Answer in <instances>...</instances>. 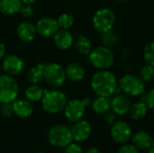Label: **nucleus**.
<instances>
[{
    "label": "nucleus",
    "mask_w": 154,
    "mask_h": 153,
    "mask_svg": "<svg viewBox=\"0 0 154 153\" xmlns=\"http://www.w3.org/2000/svg\"><path fill=\"white\" fill-rule=\"evenodd\" d=\"M132 128L125 121H116L111 127V137L119 144H125L132 138Z\"/></svg>",
    "instance_id": "nucleus-10"
},
{
    "label": "nucleus",
    "mask_w": 154,
    "mask_h": 153,
    "mask_svg": "<svg viewBox=\"0 0 154 153\" xmlns=\"http://www.w3.org/2000/svg\"><path fill=\"white\" fill-rule=\"evenodd\" d=\"M19 13L20 14L24 17V18H28L30 16L32 15L33 14V9H32V5H29V4H22L21 5V8L19 10Z\"/></svg>",
    "instance_id": "nucleus-31"
},
{
    "label": "nucleus",
    "mask_w": 154,
    "mask_h": 153,
    "mask_svg": "<svg viewBox=\"0 0 154 153\" xmlns=\"http://www.w3.org/2000/svg\"><path fill=\"white\" fill-rule=\"evenodd\" d=\"M86 153H102L100 151V150L99 149H97V148H96V147H92V148H90V149H88Z\"/></svg>",
    "instance_id": "nucleus-37"
},
{
    "label": "nucleus",
    "mask_w": 154,
    "mask_h": 153,
    "mask_svg": "<svg viewBox=\"0 0 154 153\" xmlns=\"http://www.w3.org/2000/svg\"><path fill=\"white\" fill-rule=\"evenodd\" d=\"M88 60L99 70L108 69L115 62V55L110 48L101 45L92 49L88 54Z\"/></svg>",
    "instance_id": "nucleus-3"
},
{
    "label": "nucleus",
    "mask_w": 154,
    "mask_h": 153,
    "mask_svg": "<svg viewBox=\"0 0 154 153\" xmlns=\"http://www.w3.org/2000/svg\"><path fill=\"white\" fill-rule=\"evenodd\" d=\"M74 47L76 50L82 55H88L92 50V42L86 35H79L74 41Z\"/></svg>",
    "instance_id": "nucleus-22"
},
{
    "label": "nucleus",
    "mask_w": 154,
    "mask_h": 153,
    "mask_svg": "<svg viewBox=\"0 0 154 153\" xmlns=\"http://www.w3.org/2000/svg\"><path fill=\"white\" fill-rule=\"evenodd\" d=\"M91 104H92V108L94 112L99 115H104L106 112L111 110L110 97L97 96V97Z\"/></svg>",
    "instance_id": "nucleus-23"
},
{
    "label": "nucleus",
    "mask_w": 154,
    "mask_h": 153,
    "mask_svg": "<svg viewBox=\"0 0 154 153\" xmlns=\"http://www.w3.org/2000/svg\"><path fill=\"white\" fill-rule=\"evenodd\" d=\"M22 0H0V13L5 15H13L19 13Z\"/></svg>",
    "instance_id": "nucleus-20"
},
{
    "label": "nucleus",
    "mask_w": 154,
    "mask_h": 153,
    "mask_svg": "<svg viewBox=\"0 0 154 153\" xmlns=\"http://www.w3.org/2000/svg\"><path fill=\"white\" fill-rule=\"evenodd\" d=\"M0 21H1V19H0Z\"/></svg>",
    "instance_id": "nucleus-44"
},
{
    "label": "nucleus",
    "mask_w": 154,
    "mask_h": 153,
    "mask_svg": "<svg viewBox=\"0 0 154 153\" xmlns=\"http://www.w3.org/2000/svg\"><path fill=\"white\" fill-rule=\"evenodd\" d=\"M14 114L21 118L30 117L33 113V107L27 99H15L13 102Z\"/></svg>",
    "instance_id": "nucleus-18"
},
{
    "label": "nucleus",
    "mask_w": 154,
    "mask_h": 153,
    "mask_svg": "<svg viewBox=\"0 0 154 153\" xmlns=\"http://www.w3.org/2000/svg\"><path fill=\"white\" fill-rule=\"evenodd\" d=\"M133 144L139 151H146L152 146V138L145 131H139L132 136Z\"/></svg>",
    "instance_id": "nucleus-19"
},
{
    "label": "nucleus",
    "mask_w": 154,
    "mask_h": 153,
    "mask_svg": "<svg viewBox=\"0 0 154 153\" xmlns=\"http://www.w3.org/2000/svg\"><path fill=\"white\" fill-rule=\"evenodd\" d=\"M86 105L83 100L75 98L68 101L65 108H64V115L68 121L71 123H76L81 120L85 115Z\"/></svg>",
    "instance_id": "nucleus-9"
},
{
    "label": "nucleus",
    "mask_w": 154,
    "mask_h": 153,
    "mask_svg": "<svg viewBox=\"0 0 154 153\" xmlns=\"http://www.w3.org/2000/svg\"><path fill=\"white\" fill-rule=\"evenodd\" d=\"M116 1H119V2H125V1H127V0H116Z\"/></svg>",
    "instance_id": "nucleus-40"
},
{
    "label": "nucleus",
    "mask_w": 154,
    "mask_h": 153,
    "mask_svg": "<svg viewBox=\"0 0 154 153\" xmlns=\"http://www.w3.org/2000/svg\"><path fill=\"white\" fill-rule=\"evenodd\" d=\"M1 69H2V66H1V64H0V72H1Z\"/></svg>",
    "instance_id": "nucleus-42"
},
{
    "label": "nucleus",
    "mask_w": 154,
    "mask_h": 153,
    "mask_svg": "<svg viewBox=\"0 0 154 153\" xmlns=\"http://www.w3.org/2000/svg\"><path fill=\"white\" fill-rule=\"evenodd\" d=\"M36 1H38V0H22V2H23V4H29V5L33 4V3H35Z\"/></svg>",
    "instance_id": "nucleus-38"
},
{
    "label": "nucleus",
    "mask_w": 154,
    "mask_h": 153,
    "mask_svg": "<svg viewBox=\"0 0 154 153\" xmlns=\"http://www.w3.org/2000/svg\"><path fill=\"white\" fill-rule=\"evenodd\" d=\"M118 41H119V36L112 30L102 33L101 42H102V45H104L106 47L111 48V47L115 46L118 42Z\"/></svg>",
    "instance_id": "nucleus-26"
},
{
    "label": "nucleus",
    "mask_w": 154,
    "mask_h": 153,
    "mask_svg": "<svg viewBox=\"0 0 154 153\" xmlns=\"http://www.w3.org/2000/svg\"><path fill=\"white\" fill-rule=\"evenodd\" d=\"M70 130H71L73 141H76L78 142H82L87 141L90 137L92 132L91 124L88 121L82 119L74 123Z\"/></svg>",
    "instance_id": "nucleus-13"
},
{
    "label": "nucleus",
    "mask_w": 154,
    "mask_h": 153,
    "mask_svg": "<svg viewBox=\"0 0 154 153\" xmlns=\"http://www.w3.org/2000/svg\"><path fill=\"white\" fill-rule=\"evenodd\" d=\"M146 105L150 109L154 110V88L151 89L147 94H146V100H145Z\"/></svg>",
    "instance_id": "nucleus-34"
},
{
    "label": "nucleus",
    "mask_w": 154,
    "mask_h": 153,
    "mask_svg": "<svg viewBox=\"0 0 154 153\" xmlns=\"http://www.w3.org/2000/svg\"><path fill=\"white\" fill-rule=\"evenodd\" d=\"M148 106L146 105L145 102H136L131 106V108L129 110V115L130 117L134 120H141L143 119L148 113Z\"/></svg>",
    "instance_id": "nucleus-24"
},
{
    "label": "nucleus",
    "mask_w": 154,
    "mask_h": 153,
    "mask_svg": "<svg viewBox=\"0 0 154 153\" xmlns=\"http://www.w3.org/2000/svg\"><path fill=\"white\" fill-rule=\"evenodd\" d=\"M104 119L108 124L112 125L116 122V115L113 111L112 112L108 111L106 114H104Z\"/></svg>",
    "instance_id": "nucleus-35"
},
{
    "label": "nucleus",
    "mask_w": 154,
    "mask_h": 153,
    "mask_svg": "<svg viewBox=\"0 0 154 153\" xmlns=\"http://www.w3.org/2000/svg\"><path fill=\"white\" fill-rule=\"evenodd\" d=\"M47 139L51 145L59 148H65L73 142L71 130L64 124H55L47 133Z\"/></svg>",
    "instance_id": "nucleus-4"
},
{
    "label": "nucleus",
    "mask_w": 154,
    "mask_h": 153,
    "mask_svg": "<svg viewBox=\"0 0 154 153\" xmlns=\"http://www.w3.org/2000/svg\"><path fill=\"white\" fill-rule=\"evenodd\" d=\"M37 153H42V152H37Z\"/></svg>",
    "instance_id": "nucleus-43"
},
{
    "label": "nucleus",
    "mask_w": 154,
    "mask_h": 153,
    "mask_svg": "<svg viewBox=\"0 0 154 153\" xmlns=\"http://www.w3.org/2000/svg\"><path fill=\"white\" fill-rule=\"evenodd\" d=\"M43 78L50 87L54 88L60 87L65 84L67 79L65 69L63 66L56 62L46 64L43 72Z\"/></svg>",
    "instance_id": "nucleus-7"
},
{
    "label": "nucleus",
    "mask_w": 154,
    "mask_h": 153,
    "mask_svg": "<svg viewBox=\"0 0 154 153\" xmlns=\"http://www.w3.org/2000/svg\"><path fill=\"white\" fill-rule=\"evenodd\" d=\"M16 33L18 38L24 41V42H30L32 41L37 35L36 27L33 23L30 22H22L16 29Z\"/></svg>",
    "instance_id": "nucleus-15"
},
{
    "label": "nucleus",
    "mask_w": 154,
    "mask_h": 153,
    "mask_svg": "<svg viewBox=\"0 0 154 153\" xmlns=\"http://www.w3.org/2000/svg\"><path fill=\"white\" fill-rule=\"evenodd\" d=\"M132 103L127 96L116 95L111 99V110L116 115H124L129 113Z\"/></svg>",
    "instance_id": "nucleus-14"
},
{
    "label": "nucleus",
    "mask_w": 154,
    "mask_h": 153,
    "mask_svg": "<svg viewBox=\"0 0 154 153\" xmlns=\"http://www.w3.org/2000/svg\"><path fill=\"white\" fill-rule=\"evenodd\" d=\"M65 71H66L67 78H69L70 81L75 83L81 82L86 76V70L84 67L78 62L69 63L66 67Z\"/></svg>",
    "instance_id": "nucleus-17"
},
{
    "label": "nucleus",
    "mask_w": 154,
    "mask_h": 153,
    "mask_svg": "<svg viewBox=\"0 0 154 153\" xmlns=\"http://www.w3.org/2000/svg\"><path fill=\"white\" fill-rule=\"evenodd\" d=\"M1 66L6 75L14 77L23 72V70L24 69L25 64H24L23 60L20 58L19 56L10 54V55L5 56Z\"/></svg>",
    "instance_id": "nucleus-11"
},
{
    "label": "nucleus",
    "mask_w": 154,
    "mask_h": 153,
    "mask_svg": "<svg viewBox=\"0 0 154 153\" xmlns=\"http://www.w3.org/2000/svg\"><path fill=\"white\" fill-rule=\"evenodd\" d=\"M18 94L19 87L16 80L12 76L0 74V104L13 103Z\"/></svg>",
    "instance_id": "nucleus-8"
},
{
    "label": "nucleus",
    "mask_w": 154,
    "mask_h": 153,
    "mask_svg": "<svg viewBox=\"0 0 154 153\" xmlns=\"http://www.w3.org/2000/svg\"><path fill=\"white\" fill-rule=\"evenodd\" d=\"M6 53V49L4 43L0 42V60H3L5 56Z\"/></svg>",
    "instance_id": "nucleus-36"
},
{
    "label": "nucleus",
    "mask_w": 154,
    "mask_h": 153,
    "mask_svg": "<svg viewBox=\"0 0 154 153\" xmlns=\"http://www.w3.org/2000/svg\"><path fill=\"white\" fill-rule=\"evenodd\" d=\"M57 22H58V25L60 29L69 30V28L73 26L75 19L72 14L69 13H64V14H61L57 18Z\"/></svg>",
    "instance_id": "nucleus-27"
},
{
    "label": "nucleus",
    "mask_w": 154,
    "mask_h": 153,
    "mask_svg": "<svg viewBox=\"0 0 154 153\" xmlns=\"http://www.w3.org/2000/svg\"><path fill=\"white\" fill-rule=\"evenodd\" d=\"M41 101L44 111L49 114H58L64 110L68 103V97L61 90L44 89V95Z\"/></svg>",
    "instance_id": "nucleus-2"
},
{
    "label": "nucleus",
    "mask_w": 154,
    "mask_h": 153,
    "mask_svg": "<svg viewBox=\"0 0 154 153\" xmlns=\"http://www.w3.org/2000/svg\"><path fill=\"white\" fill-rule=\"evenodd\" d=\"M53 41L55 46L60 50H69L74 43L73 35L68 31L59 29V31L53 35Z\"/></svg>",
    "instance_id": "nucleus-16"
},
{
    "label": "nucleus",
    "mask_w": 154,
    "mask_h": 153,
    "mask_svg": "<svg viewBox=\"0 0 154 153\" xmlns=\"http://www.w3.org/2000/svg\"><path fill=\"white\" fill-rule=\"evenodd\" d=\"M0 113L4 117H11L14 115L13 103H2L0 106Z\"/></svg>",
    "instance_id": "nucleus-30"
},
{
    "label": "nucleus",
    "mask_w": 154,
    "mask_h": 153,
    "mask_svg": "<svg viewBox=\"0 0 154 153\" xmlns=\"http://www.w3.org/2000/svg\"><path fill=\"white\" fill-rule=\"evenodd\" d=\"M116 23V14L113 10L108 7H103L95 12L92 17L94 28L103 33L111 31Z\"/></svg>",
    "instance_id": "nucleus-6"
},
{
    "label": "nucleus",
    "mask_w": 154,
    "mask_h": 153,
    "mask_svg": "<svg viewBox=\"0 0 154 153\" xmlns=\"http://www.w3.org/2000/svg\"><path fill=\"white\" fill-rule=\"evenodd\" d=\"M64 153H83V150L78 143L71 142L65 147Z\"/></svg>",
    "instance_id": "nucleus-33"
},
{
    "label": "nucleus",
    "mask_w": 154,
    "mask_h": 153,
    "mask_svg": "<svg viewBox=\"0 0 154 153\" xmlns=\"http://www.w3.org/2000/svg\"><path fill=\"white\" fill-rule=\"evenodd\" d=\"M35 27H36L37 34L45 38L53 36L60 29L57 19H54L50 16L40 18L37 21Z\"/></svg>",
    "instance_id": "nucleus-12"
},
{
    "label": "nucleus",
    "mask_w": 154,
    "mask_h": 153,
    "mask_svg": "<svg viewBox=\"0 0 154 153\" xmlns=\"http://www.w3.org/2000/svg\"><path fill=\"white\" fill-rule=\"evenodd\" d=\"M146 153H154V147H150L149 149L146 150Z\"/></svg>",
    "instance_id": "nucleus-39"
},
{
    "label": "nucleus",
    "mask_w": 154,
    "mask_h": 153,
    "mask_svg": "<svg viewBox=\"0 0 154 153\" xmlns=\"http://www.w3.org/2000/svg\"><path fill=\"white\" fill-rule=\"evenodd\" d=\"M45 65H46V63L40 62L29 69V71L27 72V75H26V78L31 84H38L39 82H41L42 80Z\"/></svg>",
    "instance_id": "nucleus-21"
},
{
    "label": "nucleus",
    "mask_w": 154,
    "mask_h": 153,
    "mask_svg": "<svg viewBox=\"0 0 154 153\" xmlns=\"http://www.w3.org/2000/svg\"><path fill=\"white\" fill-rule=\"evenodd\" d=\"M143 58L147 64L154 67V41L148 42L143 49Z\"/></svg>",
    "instance_id": "nucleus-28"
},
{
    "label": "nucleus",
    "mask_w": 154,
    "mask_h": 153,
    "mask_svg": "<svg viewBox=\"0 0 154 153\" xmlns=\"http://www.w3.org/2000/svg\"><path fill=\"white\" fill-rule=\"evenodd\" d=\"M118 86L122 92L131 96H139L145 93V82L139 76L134 74L124 75L120 78Z\"/></svg>",
    "instance_id": "nucleus-5"
},
{
    "label": "nucleus",
    "mask_w": 154,
    "mask_h": 153,
    "mask_svg": "<svg viewBox=\"0 0 154 153\" xmlns=\"http://www.w3.org/2000/svg\"><path fill=\"white\" fill-rule=\"evenodd\" d=\"M140 78L144 82H151L154 78V67L147 64L144 65L140 70Z\"/></svg>",
    "instance_id": "nucleus-29"
},
{
    "label": "nucleus",
    "mask_w": 154,
    "mask_h": 153,
    "mask_svg": "<svg viewBox=\"0 0 154 153\" xmlns=\"http://www.w3.org/2000/svg\"><path fill=\"white\" fill-rule=\"evenodd\" d=\"M90 85L92 90L97 96L111 97L118 87V81L111 71L102 69L93 75Z\"/></svg>",
    "instance_id": "nucleus-1"
},
{
    "label": "nucleus",
    "mask_w": 154,
    "mask_h": 153,
    "mask_svg": "<svg viewBox=\"0 0 154 153\" xmlns=\"http://www.w3.org/2000/svg\"><path fill=\"white\" fill-rule=\"evenodd\" d=\"M117 153H140V151L134 145L125 143L117 151Z\"/></svg>",
    "instance_id": "nucleus-32"
},
{
    "label": "nucleus",
    "mask_w": 154,
    "mask_h": 153,
    "mask_svg": "<svg viewBox=\"0 0 154 153\" xmlns=\"http://www.w3.org/2000/svg\"><path fill=\"white\" fill-rule=\"evenodd\" d=\"M152 147H154V137L152 138Z\"/></svg>",
    "instance_id": "nucleus-41"
},
{
    "label": "nucleus",
    "mask_w": 154,
    "mask_h": 153,
    "mask_svg": "<svg viewBox=\"0 0 154 153\" xmlns=\"http://www.w3.org/2000/svg\"><path fill=\"white\" fill-rule=\"evenodd\" d=\"M44 95V89H42L37 84H32L31 86L27 87L24 91L25 99L30 102H38L41 101Z\"/></svg>",
    "instance_id": "nucleus-25"
}]
</instances>
